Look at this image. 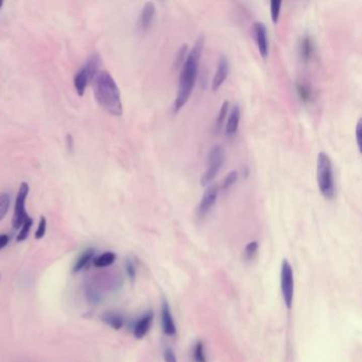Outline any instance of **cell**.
Wrapping results in <instances>:
<instances>
[{"mask_svg": "<svg viewBox=\"0 0 362 362\" xmlns=\"http://www.w3.org/2000/svg\"><path fill=\"white\" fill-rule=\"evenodd\" d=\"M66 141H67V146H68V149H69L70 151L73 150V147H74V138L71 135H67L66 136Z\"/></svg>", "mask_w": 362, "mask_h": 362, "instance_id": "34", "label": "cell"}, {"mask_svg": "<svg viewBox=\"0 0 362 362\" xmlns=\"http://www.w3.org/2000/svg\"><path fill=\"white\" fill-rule=\"evenodd\" d=\"M85 293H86V299L89 300V302L92 303V304H99L102 300L101 293L96 287H93V286L87 287Z\"/></svg>", "mask_w": 362, "mask_h": 362, "instance_id": "21", "label": "cell"}, {"mask_svg": "<svg viewBox=\"0 0 362 362\" xmlns=\"http://www.w3.org/2000/svg\"><path fill=\"white\" fill-rule=\"evenodd\" d=\"M204 45L205 37L204 35H200L192 48L188 51L187 57H186L183 66L181 67L178 96L175 98L173 103L174 113H178L183 109L186 103L188 102L192 94L194 84L198 79L199 67L204 50Z\"/></svg>", "mask_w": 362, "mask_h": 362, "instance_id": "1", "label": "cell"}, {"mask_svg": "<svg viewBox=\"0 0 362 362\" xmlns=\"http://www.w3.org/2000/svg\"><path fill=\"white\" fill-rule=\"evenodd\" d=\"M164 360L165 362H178V358L175 356L172 348L167 347L164 350Z\"/></svg>", "mask_w": 362, "mask_h": 362, "instance_id": "31", "label": "cell"}, {"mask_svg": "<svg viewBox=\"0 0 362 362\" xmlns=\"http://www.w3.org/2000/svg\"><path fill=\"white\" fill-rule=\"evenodd\" d=\"M125 270H126V273H128V275L131 279H134L135 276H136V265L135 262L132 260V259H126L125 261Z\"/></svg>", "mask_w": 362, "mask_h": 362, "instance_id": "30", "label": "cell"}, {"mask_svg": "<svg viewBox=\"0 0 362 362\" xmlns=\"http://www.w3.org/2000/svg\"><path fill=\"white\" fill-rule=\"evenodd\" d=\"M29 185L26 182H23L19 186V190L17 192V197L15 200L14 214L12 219V226L15 230L22 228L24 222L29 218L26 211V200L29 194Z\"/></svg>", "mask_w": 362, "mask_h": 362, "instance_id": "7", "label": "cell"}, {"mask_svg": "<svg viewBox=\"0 0 362 362\" xmlns=\"http://www.w3.org/2000/svg\"><path fill=\"white\" fill-rule=\"evenodd\" d=\"M314 52H315L314 38H312V36H310L309 34H305L302 37V40L300 42V54L302 60L305 63L309 62L312 58V55H314Z\"/></svg>", "mask_w": 362, "mask_h": 362, "instance_id": "14", "label": "cell"}, {"mask_svg": "<svg viewBox=\"0 0 362 362\" xmlns=\"http://www.w3.org/2000/svg\"><path fill=\"white\" fill-rule=\"evenodd\" d=\"M32 226H33V219L29 217V218L24 222V224L22 226L21 232H19L18 235H17L16 240H17L18 242H22V241H24V240H26V239L28 238L29 233H30Z\"/></svg>", "mask_w": 362, "mask_h": 362, "instance_id": "20", "label": "cell"}, {"mask_svg": "<svg viewBox=\"0 0 362 362\" xmlns=\"http://www.w3.org/2000/svg\"><path fill=\"white\" fill-rule=\"evenodd\" d=\"M297 93L300 97V99L303 102H309L312 99V90L308 83L304 81H300L297 83Z\"/></svg>", "mask_w": 362, "mask_h": 362, "instance_id": "19", "label": "cell"}, {"mask_svg": "<svg viewBox=\"0 0 362 362\" xmlns=\"http://www.w3.org/2000/svg\"><path fill=\"white\" fill-rule=\"evenodd\" d=\"M101 64V58L98 54H93L89 57L84 66L81 68L75 77L74 84L77 94L83 96L86 87L94 80L95 76L99 71V67Z\"/></svg>", "mask_w": 362, "mask_h": 362, "instance_id": "4", "label": "cell"}, {"mask_svg": "<svg viewBox=\"0 0 362 362\" xmlns=\"http://www.w3.org/2000/svg\"><path fill=\"white\" fill-rule=\"evenodd\" d=\"M152 321H153V314L151 311L147 312L144 316H142L138 321H137L133 330L135 338L142 339L147 334H148V331L152 324Z\"/></svg>", "mask_w": 362, "mask_h": 362, "instance_id": "13", "label": "cell"}, {"mask_svg": "<svg viewBox=\"0 0 362 362\" xmlns=\"http://www.w3.org/2000/svg\"><path fill=\"white\" fill-rule=\"evenodd\" d=\"M3 6H4V3H3V2H0V9L3 8Z\"/></svg>", "mask_w": 362, "mask_h": 362, "instance_id": "35", "label": "cell"}, {"mask_svg": "<svg viewBox=\"0 0 362 362\" xmlns=\"http://www.w3.org/2000/svg\"><path fill=\"white\" fill-rule=\"evenodd\" d=\"M229 109H230V103L228 100L223 101L221 107H220V111H219V114L217 116V119H216V128L217 129H220L221 125L223 124V122L226 121L227 119V116L229 114Z\"/></svg>", "mask_w": 362, "mask_h": 362, "instance_id": "22", "label": "cell"}, {"mask_svg": "<svg viewBox=\"0 0 362 362\" xmlns=\"http://www.w3.org/2000/svg\"><path fill=\"white\" fill-rule=\"evenodd\" d=\"M253 33L254 38H255V42L258 48L259 54L262 56V58L268 57L269 54V43H268V32H267V27L265 24L261 22H255L253 25Z\"/></svg>", "mask_w": 362, "mask_h": 362, "instance_id": "9", "label": "cell"}, {"mask_svg": "<svg viewBox=\"0 0 362 362\" xmlns=\"http://www.w3.org/2000/svg\"><path fill=\"white\" fill-rule=\"evenodd\" d=\"M162 325L165 335L173 337L177 335V326L173 321L170 306L167 302H164L162 305Z\"/></svg>", "mask_w": 362, "mask_h": 362, "instance_id": "12", "label": "cell"}, {"mask_svg": "<svg viewBox=\"0 0 362 362\" xmlns=\"http://www.w3.org/2000/svg\"><path fill=\"white\" fill-rule=\"evenodd\" d=\"M218 199V188L216 185H209L205 189L202 199L198 205L197 214L199 219H203L210 212Z\"/></svg>", "mask_w": 362, "mask_h": 362, "instance_id": "8", "label": "cell"}, {"mask_svg": "<svg viewBox=\"0 0 362 362\" xmlns=\"http://www.w3.org/2000/svg\"><path fill=\"white\" fill-rule=\"evenodd\" d=\"M270 11H271V18L273 24H277L280 10H281V2H277V0H273L270 4Z\"/></svg>", "mask_w": 362, "mask_h": 362, "instance_id": "26", "label": "cell"}, {"mask_svg": "<svg viewBox=\"0 0 362 362\" xmlns=\"http://www.w3.org/2000/svg\"><path fill=\"white\" fill-rule=\"evenodd\" d=\"M280 289L285 305L288 309H291L295 298V278H293V270L290 262L283 259L280 271Z\"/></svg>", "mask_w": 362, "mask_h": 362, "instance_id": "6", "label": "cell"}, {"mask_svg": "<svg viewBox=\"0 0 362 362\" xmlns=\"http://www.w3.org/2000/svg\"><path fill=\"white\" fill-rule=\"evenodd\" d=\"M193 351H194L193 356H194L195 362H207L206 361V356H205L203 342H201V341L197 342V344H195Z\"/></svg>", "mask_w": 362, "mask_h": 362, "instance_id": "27", "label": "cell"}, {"mask_svg": "<svg viewBox=\"0 0 362 362\" xmlns=\"http://www.w3.org/2000/svg\"><path fill=\"white\" fill-rule=\"evenodd\" d=\"M101 318L106 325H109L110 327L116 330L120 329L124 324L123 317L120 314H118V312L115 311H107L102 315Z\"/></svg>", "mask_w": 362, "mask_h": 362, "instance_id": "16", "label": "cell"}, {"mask_svg": "<svg viewBox=\"0 0 362 362\" xmlns=\"http://www.w3.org/2000/svg\"><path fill=\"white\" fill-rule=\"evenodd\" d=\"M95 257V250L94 249H87L85 250L81 255L78 257L75 266H74V272H80L81 270H83L89 263L94 259Z\"/></svg>", "mask_w": 362, "mask_h": 362, "instance_id": "17", "label": "cell"}, {"mask_svg": "<svg viewBox=\"0 0 362 362\" xmlns=\"http://www.w3.org/2000/svg\"><path fill=\"white\" fill-rule=\"evenodd\" d=\"M317 181L323 197L327 200L334 199L336 194L334 168L330 158L323 151L318 154Z\"/></svg>", "mask_w": 362, "mask_h": 362, "instance_id": "3", "label": "cell"}, {"mask_svg": "<svg viewBox=\"0 0 362 362\" xmlns=\"http://www.w3.org/2000/svg\"><path fill=\"white\" fill-rule=\"evenodd\" d=\"M226 161V150L219 143L211 147L207 156V166L204 174L201 177V185L207 187L216 178Z\"/></svg>", "mask_w": 362, "mask_h": 362, "instance_id": "5", "label": "cell"}, {"mask_svg": "<svg viewBox=\"0 0 362 362\" xmlns=\"http://www.w3.org/2000/svg\"><path fill=\"white\" fill-rule=\"evenodd\" d=\"M93 82L95 97L99 105L113 116H121L123 109L120 91L112 75L105 70H99Z\"/></svg>", "mask_w": 362, "mask_h": 362, "instance_id": "2", "label": "cell"}, {"mask_svg": "<svg viewBox=\"0 0 362 362\" xmlns=\"http://www.w3.org/2000/svg\"><path fill=\"white\" fill-rule=\"evenodd\" d=\"M154 15H155L154 4L152 2L147 3L141 10V13L138 19V31L140 33H146L149 30L153 23Z\"/></svg>", "mask_w": 362, "mask_h": 362, "instance_id": "11", "label": "cell"}, {"mask_svg": "<svg viewBox=\"0 0 362 362\" xmlns=\"http://www.w3.org/2000/svg\"><path fill=\"white\" fill-rule=\"evenodd\" d=\"M10 241V237L6 234L0 235V250H3L5 247L8 246V243Z\"/></svg>", "mask_w": 362, "mask_h": 362, "instance_id": "33", "label": "cell"}, {"mask_svg": "<svg viewBox=\"0 0 362 362\" xmlns=\"http://www.w3.org/2000/svg\"><path fill=\"white\" fill-rule=\"evenodd\" d=\"M46 230H47V220H46L45 217H41L40 223H38V228H37L36 233H35V238L36 239H42L45 236Z\"/></svg>", "mask_w": 362, "mask_h": 362, "instance_id": "29", "label": "cell"}, {"mask_svg": "<svg viewBox=\"0 0 362 362\" xmlns=\"http://www.w3.org/2000/svg\"><path fill=\"white\" fill-rule=\"evenodd\" d=\"M229 73H230L229 58L226 55H221L219 57L216 73H214L213 78H212L211 87H212L213 92H216V91H218L220 89L221 85L224 83V81L227 80Z\"/></svg>", "mask_w": 362, "mask_h": 362, "instance_id": "10", "label": "cell"}, {"mask_svg": "<svg viewBox=\"0 0 362 362\" xmlns=\"http://www.w3.org/2000/svg\"><path fill=\"white\" fill-rule=\"evenodd\" d=\"M188 46L187 45H183L181 47V49L179 50V53H178V56H177V60H175V66H177L178 68L182 67L186 57H187V54H188Z\"/></svg>", "mask_w": 362, "mask_h": 362, "instance_id": "28", "label": "cell"}, {"mask_svg": "<svg viewBox=\"0 0 362 362\" xmlns=\"http://www.w3.org/2000/svg\"><path fill=\"white\" fill-rule=\"evenodd\" d=\"M258 250V242L257 241H251L249 242L247 246H246V249H244V259L246 260H251L254 258V256H255V254Z\"/></svg>", "mask_w": 362, "mask_h": 362, "instance_id": "25", "label": "cell"}, {"mask_svg": "<svg viewBox=\"0 0 362 362\" xmlns=\"http://www.w3.org/2000/svg\"><path fill=\"white\" fill-rule=\"evenodd\" d=\"M240 122V107L238 104H235L228 116V121L226 124V132L228 135H235L238 131Z\"/></svg>", "mask_w": 362, "mask_h": 362, "instance_id": "15", "label": "cell"}, {"mask_svg": "<svg viewBox=\"0 0 362 362\" xmlns=\"http://www.w3.org/2000/svg\"><path fill=\"white\" fill-rule=\"evenodd\" d=\"M10 208V197L7 193H0V221H2L8 213Z\"/></svg>", "mask_w": 362, "mask_h": 362, "instance_id": "24", "label": "cell"}, {"mask_svg": "<svg viewBox=\"0 0 362 362\" xmlns=\"http://www.w3.org/2000/svg\"><path fill=\"white\" fill-rule=\"evenodd\" d=\"M237 180H238V172L237 171L230 172L227 177L223 179L222 184H221V189L223 191L229 190L232 186L237 182Z\"/></svg>", "mask_w": 362, "mask_h": 362, "instance_id": "23", "label": "cell"}, {"mask_svg": "<svg viewBox=\"0 0 362 362\" xmlns=\"http://www.w3.org/2000/svg\"><path fill=\"white\" fill-rule=\"evenodd\" d=\"M360 138H361V120H358L357 125H356V142H357V144H358L359 150H361V141H360Z\"/></svg>", "mask_w": 362, "mask_h": 362, "instance_id": "32", "label": "cell"}, {"mask_svg": "<svg viewBox=\"0 0 362 362\" xmlns=\"http://www.w3.org/2000/svg\"><path fill=\"white\" fill-rule=\"evenodd\" d=\"M116 260V254L113 252H105L94 259V265L97 268H106L112 266Z\"/></svg>", "mask_w": 362, "mask_h": 362, "instance_id": "18", "label": "cell"}]
</instances>
